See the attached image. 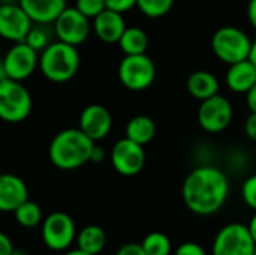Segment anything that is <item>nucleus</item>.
Instances as JSON below:
<instances>
[{"instance_id": "obj_6", "label": "nucleus", "mask_w": 256, "mask_h": 255, "mask_svg": "<svg viewBox=\"0 0 256 255\" xmlns=\"http://www.w3.org/2000/svg\"><path fill=\"white\" fill-rule=\"evenodd\" d=\"M154 78L156 66L146 53L124 56L118 65V80L132 92H142L148 89Z\"/></svg>"}, {"instance_id": "obj_23", "label": "nucleus", "mask_w": 256, "mask_h": 255, "mask_svg": "<svg viewBox=\"0 0 256 255\" xmlns=\"http://www.w3.org/2000/svg\"><path fill=\"white\" fill-rule=\"evenodd\" d=\"M14 216H15V221L24 228H34L40 225L44 221L39 204H36L32 200H26L22 204H20L14 210Z\"/></svg>"}, {"instance_id": "obj_13", "label": "nucleus", "mask_w": 256, "mask_h": 255, "mask_svg": "<svg viewBox=\"0 0 256 255\" xmlns=\"http://www.w3.org/2000/svg\"><path fill=\"white\" fill-rule=\"evenodd\" d=\"M32 27L33 21L20 3L9 2L0 5V38L12 44L24 42Z\"/></svg>"}, {"instance_id": "obj_40", "label": "nucleus", "mask_w": 256, "mask_h": 255, "mask_svg": "<svg viewBox=\"0 0 256 255\" xmlns=\"http://www.w3.org/2000/svg\"><path fill=\"white\" fill-rule=\"evenodd\" d=\"M63 255H90L87 254V252H84V251H81L80 248H76V249H70V251H66Z\"/></svg>"}, {"instance_id": "obj_41", "label": "nucleus", "mask_w": 256, "mask_h": 255, "mask_svg": "<svg viewBox=\"0 0 256 255\" xmlns=\"http://www.w3.org/2000/svg\"><path fill=\"white\" fill-rule=\"evenodd\" d=\"M10 255H27V252L26 251H16V249H14V252Z\"/></svg>"}, {"instance_id": "obj_11", "label": "nucleus", "mask_w": 256, "mask_h": 255, "mask_svg": "<svg viewBox=\"0 0 256 255\" xmlns=\"http://www.w3.org/2000/svg\"><path fill=\"white\" fill-rule=\"evenodd\" d=\"M90 20L86 15H82L75 6H66L64 11L54 21V32L57 39L74 47H78L82 42H86L90 35Z\"/></svg>"}, {"instance_id": "obj_18", "label": "nucleus", "mask_w": 256, "mask_h": 255, "mask_svg": "<svg viewBox=\"0 0 256 255\" xmlns=\"http://www.w3.org/2000/svg\"><path fill=\"white\" fill-rule=\"evenodd\" d=\"M225 83L236 93H248L256 83V66L249 59L230 65Z\"/></svg>"}, {"instance_id": "obj_30", "label": "nucleus", "mask_w": 256, "mask_h": 255, "mask_svg": "<svg viewBox=\"0 0 256 255\" xmlns=\"http://www.w3.org/2000/svg\"><path fill=\"white\" fill-rule=\"evenodd\" d=\"M105 5L108 9L124 14L130 11L134 6H136V0H105Z\"/></svg>"}, {"instance_id": "obj_34", "label": "nucleus", "mask_w": 256, "mask_h": 255, "mask_svg": "<svg viewBox=\"0 0 256 255\" xmlns=\"http://www.w3.org/2000/svg\"><path fill=\"white\" fill-rule=\"evenodd\" d=\"M246 101H248V107H249L250 113H256V83L246 93Z\"/></svg>"}, {"instance_id": "obj_37", "label": "nucleus", "mask_w": 256, "mask_h": 255, "mask_svg": "<svg viewBox=\"0 0 256 255\" xmlns=\"http://www.w3.org/2000/svg\"><path fill=\"white\" fill-rule=\"evenodd\" d=\"M248 228H249V231H250V236H252L254 242L256 243V212L254 213V216L250 218V221H249V224H248Z\"/></svg>"}, {"instance_id": "obj_32", "label": "nucleus", "mask_w": 256, "mask_h": 255, "mask_svg": "<svg viewBox=\"0 0 256 255\" xmlns=\"http://www.w3.org/2000/svg\"><path fill=\"white\" fill-rule=\"evenodd\" d=\"M244 132L246 135L256 141V113H250V116L246 119V123H244Z\"/></svg>"}, {"instance_id": "obj_25", "label": "nucleus", "mask_w": 256, "mask_h": 255, "mask_svg": "<svg viewBox=\"0 0 256 255\" xmlns=\"http://www.w3.org/2000/svg\"><path fill=\"white\" fill-rule=\"evenodd\" d=\"M136 6L146 17L160 18L172 9L174 0H136Z\"/></svg>"}, {"instance_id": "obj_19", "label": "nucleus", "mask_w": 256, "mask_h": 255, "mask_svg": "<svg viewBox=\"0 0 256 255\" xmlns=\"http://www.w3.org/2000/svg\"><path fill=\"white\" fill-rule=\"evenodd\" d=\"M188 92L198 101H206L219 93V81L210 71H195L188 78Z\"/></svg>"}, {"instance_id": "obj_8", "label": "nucleus", "mask_w": 256, "mask_h": 255, "mask_svg": "<svg viewBox=\"0 0 256 255\" xmlns=\"http://www.w3.org/2000/svg\"><path fill=\"white\" fill-rule=\"evenodd\" d=\"M42 240L51 251H66L76 239L74 219L64 212H52L40 224Z\"/></svg>"}, {"instance_id": "obj_29", "label": "nucleus", "mask_w": 256, "mask_h": 255, "mask_svg": "<svg viewBox=\"0 0 256 255\" xmlns=\"http://www.w3.org/2000/svg\"><path fill=\"white\" fill-rule=\"evenodd\" d=\"M172 255H207V251L196 242H183L174 249Z\"/></svg>"}, {"instance_id": "obj_26", "label": "nucleus", "mask_w": 256, "mask_h": 255, "mask_svg": "<svg viewBox=\"0 0 256 255\" xmlns=\"http://www.w3.org/2000/svg\"><path fill=\"white\" fill-rule=\"evenodd\" d=\"M24 42H26L27 45H30L33 50H36L38 53H42V51L51 44L48 32H46L45 29H42L40 24H39V26H33V27L30 29V32L27 33Z\"/></svg>"}, {"instance_id": "obj_9", "label": "nucleus", "mask_w": 256, "mask_h": 255, "mask_svg": "<svg viewBox=\"0 0 256 255\" xmlns=\"http://www.w3.org/2000/svg\"><path fill=\"white\" fill-rule=\"evenodd\" d=\"M232 116L234 111L231 102L219 93L206 101H201L198 110L200 126L208 134H219L225 131L231 125Z\"/></svg>"}, {"instance_id": "obj_42", "label": "nucleus", "mask_w": 256, "mask_h": 255, "mask_svg": "<svg viewBox=\"0 0 256 255\" xmlns=\"http://www.w3.org/2000/svg\"><path fill=\"white\" fill-rule=\"evenodd\" d=\"M254 255H256V246H255V251H254Z\"/></svg>"}, {"instance_id": "obj_10", "label": "nucleus", "mask_w": 256, "mask_h": 255, "mask_svg": "<svg viewBox=\"0 0 256 255\" xmlns=\"http://www.w3.org/2000/svg\"><path fill=\"white\" fill-rule=\"evenodd\" d=\"M3 63L8 78L22 83L39 68V53L26 42H15L3 56Z\"/></svg>"}, {"instance_id": "obj_22", "label": "nucleus", "mask_w": 256, "mask_h": 255, "mask_svg": "<svg viewBox=\"0 0 256 255\" xmlns=\"http://www.w3.org/2000/svg\"><path fill=\"white\" fill-rule=\"evenodd\" d=\"M118 45L124 56L144 54L148 48V36L140 27H126L118 41Z\"/></svg>"}, {"instance_id": "obj_3", "label": "nucleus", "mask_w": 256, "mask_h": 255, "mask_svg": "<svg viewBox=\"0 0 256 255\" xmlns=\"http://www.w3.org/2000/svg\"><path fill=\"white\" fill-rule=\"evenodd\" d=\"M81 57L76 47L56 41L39 54V71L51 83H68L80 69Z\"/></svg>"}, {"instance_id": "obj_14", "label": "nucleus", "mask_w": 256, "mask_h": 255, "mask_svg": "<svg viewBox=\"0 0 256 255\" xmlns=\"http://www.w3.org/2000/svg\"><path fill=\"white\" fill-rule=\"evenodd\" d=\"M78 128L96 143L110 134L112 128V116L106 107L100 104H90L81 111Z\"/></svg>"}, {"instance_id": "obj_15", "label": "nucleus", "mask_w": 256, "mask_h": 255, "mask_svg": "<svg viewBox=\"0 0 256 255\" xmlns=\"http://www.w3.org/2000/svg\"><path fill=\"white\" fill-rule=\"evenodd\" d=\"M28 200L26 182L10 173L0 174V212H14L20 204Z\"/></svg>"}, {"instance_id": "obj_38", "label": "nucleus", "mask_w": 256, "mask_h": 255, "mask_svg": "<svg viewBox=\"0 0 256 255\" xmlns=\"http://www.w3.org/2000/svg\"><path fill=\"white\" fill-rule=\"evenodd\" d=\"M249 60L256 66V39L252 41V48H250V54H249Z\"/></svg>"}, {"instance_id": "obj_21", "label": "nucleus", "mask_w": 256, "mask_h": 255, "mask_svg": "<svg viewBox=\"0 0 256 255\" xmlns=\"http://www.w3.org/2000/svg\"><path fill=\"white\" fill-rule=\"evenodd\" d=\"M156 134V125L152 117L140 114L132 117L126 125V137L141 146L148 144Z\"/></svg>"}, {"instance_id": "obj_27", "label": "nucleus", "mask_w": 256, "mask_h": 255, "mask_svg": "<svg viewBox=\"0 0 256 255\" xmlns=\"http://www.w3.org/2000/svg\"><path fill=\"white\" fill-rule=\"evenodd\" d=\"M75 8L88 20H93L104 9H106V5H105V0H76Z\"/></svg>"}, {"instance_id": "obj_31", "label": "nucleus", "mask_w": 256, "mask_h": 255, "mask_svg": "<svg viewBox=\"0 0 256 255\" xmlns=\"http://www.w3.org/2000/svg\"><path fill=\"white\" fill-rule=\"evenodd\" d=\"M116 255H147L141 243H126L118 248Z\"/></svg>"}, {"instance_id": "obj_36", "label": "nucleus", "mask_w": 256, "mask_h": 255, "mask_svg": "<svg viewBox=\"0 0 256 255\" xmlns=\"http://www.w3.org/2000/svg\"><path fill=\"white\" fill-rule=\"evenodd\" d=\"M248 18L252 27L256 30V0H249L248 5Z\"/></svg>"}, {"instance_id": "obj_20", "label": "nucleus", "mask_w": 256, "mask_h": 255, "mask_svg": "<svg viewBox=\"0 0 256 255\" xmlns=\"http://www.w3.org/2000/svg\"><path fill=\"white\" fill-rule=\"evenodd\" d=\"M76 245L81 251L87 254H100L106 245V234L99 225H87L80 233H76Z\"/></svg>"}, {"instance_id": "obj_28", "label": "nucleus", "mask_w": 256, "mask_h": 255, "mask_svg": "<svg viewBox=\"0 0 256 255\" xmlns=\"http://www.w3.org/2000/svg\"><path fill=\"white\" fill-rule=\"evenodd\" d=\"M242 197L248 207L256 212V173L249 176L242 185Z\"/></svg>"}, {"instance_id": "obj_17", "label": "nucleus", "mask_w": 256, "mask_h": 255, "mask_svg": "<svg viewBox=\"0 0 256 255\" xmlns=\"http://www.w3.org/2000/svg\"><path fill=\"white\" fill-rule=\"evenodd\" d=\"M34 24H54L66 8V0H18Z\"/></svg>"}, {"instance_id": "obj_24", "label": "nucleus", "mask_w": 256, "mask_h": 255, "mask_svg": "<svg viewBox=\"0 0 256 255\" xmlns=\"http://www.w3.org/2000/svg\"><path fill=\"white\" fill-rule=\"evenodd\" d=\"M147 255H171L172 252V242L171 239L160 231L148 233L141 242Z\"/></svg>"}, {"instance_id": "obj_7", "label": "nucleus", "mask_w": 256, "mask_h": 255, "mask_svg": "<svg viewBox=\"0 0 256 255\" xmlns=\"http://www.w3.org/2000/svg\"><path fill=\"white\" fill-rule=\"evenodd\" d=\"M255 246L248 225L230 222L216 233L212 255H254Z\"/></svg>"}, {"instance_id": "obj_39", "label": "nucleus", "mask_w": 256, "mask_h": 255, "mask_svg": "<svg viewBox=\"0 0 256 255\" xmlns=\"http://www.w3.org/2000/svg\"><path fill=\"white\" fill-rule=\"evenodd\" d=\"M8 75H6V69H4V63H3V57H0V83L3 80H6Z\"/></svg>"}, {"instance_id": "obj_4", "label": "nucleus", "mask_w": 256, "mask_h": 255, "mask_svg": "<svg viewBox=\"0 0 256 255\" xmlns=\"http://www.w3.org/2000/svg\"><path fill=\"white\" fill-rule=\"evenodd\" d=\"M250 48L252 39L244 30L236 26H224L218 29L212 38V50L214 56L226 65L249 59Z\"/></svg>"}, {"instance_id": "obj_33", "label": "nucleus", "mask_w": 256, "mask_h": 255, "mask_svg": "<svg viewBox=\"0 0 256 255\" xmlns=\"http://www.w3.org/2000/svg\"><path fill=\"white\" fill-rule=\"evenodd\" d=\"M14 245H12V240L0 231V255H10L14 252Z\"/></svg>"}, {"instance_id": "obj_1", "label": "nucleus", "mask_w": 256, "mask_h": 255, "mask_svg": "<svg viewBox=\"0 0 256 255\" xmlns=\"http://www.w3.org/2000/svg\"><path fill=\"white\" fill-rule=\"evenodd\" d=\"M230 195V180L226 174L213 165L194 168L184 179L182 197L184 206L195 215L210 216L218 213Z\"/></svg>"}, {"instance_id": "obj_16", "label": "nucleus", "mask_w": 256, "mask_h": 255, "mask_svg": "<svg viewBox=\"0 0 256 255\" xmlns=\"http://www.w3.org/2000/svg\"><path fill=\"white\" fill-rule=\"evenodd\" d=\"M124 29L126 21L122 12L106 8L93 18V30L99 41L105 44H118Z\"/></svg>"}, {"instance_id": "obj_5", "label": "nucleus", "mask_w": 256, "mask_h": 255, "mask_svg": "<svg viewBox=\"0 0 256 255\" xmlns=\"http://www.w3.org/2000/svg\"><path fill=\"white\" fill-rule=\"evenodd\" d=\"M30 92L21 81L6 78L0 83V120L8 123L24 122L32 113Z\"/></svg>"}, {"instance_id": "obj_2", "label": "nucleus", "mask_w": 256, "mask_h": 255, "mask_svg": "<svg viewBox=\"0 0 256 255\" xmlns=\"http://www.w3.org/2000/svg\"><path fill=\"white\" fill-rule=\"evenodd\" d=\"M96 143L80 128L63 129L51 140L48 156L54 167L63 171L76 170L90 162L92 150Z\"/></svg>"}, {"instance_id": "obj_12", "label": "nucleus", "mask_w": 256, "mask_h": 255, "mask_svg": "<svg viewBox=\"0 0 256 255\" xmlns=\"http://www.w3.org/2000/svg\"><path fill=\"white\" fill-rule=\"evenodd\" d=\"M111 164L114 170L126 177H132L141 173L146 165L144 146L129 140L128 137L118 140L111 150Z\"/></svg>"}, {"instance_id": "obj_35", "label": "nucleus", "mask_w": 256, "mask_h": 255, "mask_svg": "<svg viewBox=\"0 0 256 255\" xmlns=\"http://www.w3.org/2000/svg\"><path fill=\"white\" fill-rule=\"evenodd\" d=\"M105 159V150L100 146H93L92 150V156H90V162H102Z\"/></svg>"}]
</instances>
